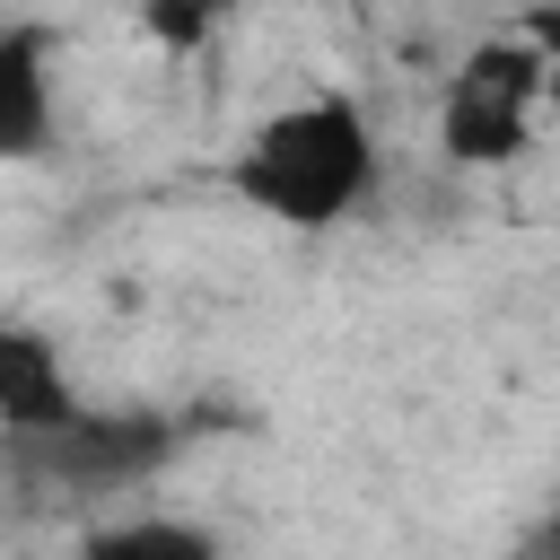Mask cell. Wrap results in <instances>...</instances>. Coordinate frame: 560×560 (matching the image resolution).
I'll list each match as a JSON object with an SVG mask.
<instances>
[{
	"mask_svg": "<svg viewBox=\"0 0 560 560\" xmlns=\"http://www.w3.org/2000/svg\"><path fill=\"white\" fill-rule=\"evenodd\" d=\"M0 420H9V446H35V438H52V429L79 420V394H70L52 341L26 332V324L0 332Z\"/></svg>",
	"mask_w": 560,
	"mask_h": 560,
	"instance_id": "4",
	"label": "cell"
},
{
	"mask_svg": "<svg viewBox=\"0 0 560 560\" xmlns=\"http://www.w3.org/2000/svg\"><path fill=\"white\" fill-rule=\"evenodd\" d=\"M385 184V149H376V122L359 96H298L280 114H262L236 158H228V192L245 210H262L271 228H298V236H324L341 219H359Z\"/></svg>",
	"mask_w": 560,
	"mask_h": 560,
	"instance_id": "1",
	"label": "cell"
},
{
	"mask_svg": "<svg viewBox=\"0 0 560 560\" xmlns=\"http://www.w3.org/2000/svg\"><path fill=\"white\" fill-rule=\"evenodd\" d=\"M551 114V96H542V52H534V35L525 26H508V35H481L464 61H455V79H446V96H438V149L455 158V166H516L525 149H534V122Z\"/></svg>",
	"mask_w": 560,
	"mask_h": 560,
	"instance_id": "2",
	"label": "cell"
},
{
	"mask_svg": "<svg viewBox=\"0 0 560 560\" xmlns=\"http://www.w3.org/2000/svg\"><path fill=\"white\" fill-rule=\"evenodd\" d=\"M96 560H210V534L201 525H166V516H131V525H105L88 534Z\"/></svg>",
	"mask_w": 560,
	"mask_h": 560,
	"instance_id": "6",
	"label": "cell"
},
{
	"mask_svg": "<svg viewBox=\"0 0 560 560\" xmlns=\"http://www.w3.org/2000/svg\"><path fill=\"white\" fill-rule=\"evenodd\" d=\"M52 140V26H9L0 35V149L35 158Z\"/></svg>",
	"mask_w": 560,
	"mask_h": 560,
	"instance_id": "5",
	"label": "cell"
},
{
	"mask_svg": "<svg viewBox=\"0 0 560 560\" xmlns=\"http://www.w3.org/2000/svg\"><path fill=\"white\" fill-rule=\"evenodd\" d=\"M166 455H175V420H158V411H88V402H79L70 429L18 446V464H35L44 481H70V490H131Z\"/></svg>",
	"mask_w": 560,
	"mask_h": 560,
	"instance_id": "3",
	"label": "cell"
},
{
	"mask_svg": "<svg viewBox=\"0 0 560 560\" xmlns=\"http://www.w3.org/2000/svg\"><path fill=\"white\" fill-rule=\"evenodd\" d=\"M131 9H140V26H149L158 52H201L236 18V0H131Z\"/></svg>",
	"mask_w": 560,
	"mask_h": 560,
	"instance_id": "7",
	"label": "cell"
},
{
	"mask_svg": "<svg viewBox=\"0 0 560 560\" xmlns=\"http://www.w3.org/2000/svg\"><path fill=\"white\" fill-rule=\"evenodd\" d=\"M516 26L534 35V52H542V96H551V114H560V0H525Z\"/></svg>",
	"mask_w": 560,
	"mask_h": 560,
	"instance_id": "8",
	"label": "cell"
}]
</instances>
